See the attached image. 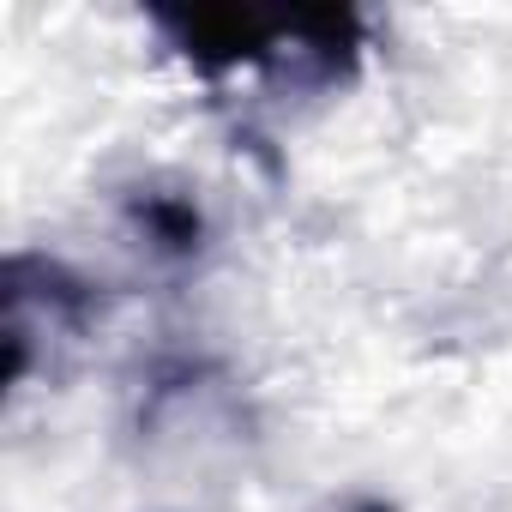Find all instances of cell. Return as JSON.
Masks as SVG:
<instances>
[{
	"mask_svg": "<svg viewBox=\"0 0 512 512\" xmlns=\"http://www.w3.org/2000/svg\"><path fill=\"white\" fill-rule=\"evenodd\" d=\"M133 223L163 253H199V241H205V217H199V205L187 193H145V199H133Z\"/></svg>",
	"mask_w": 512,
	"mask_h": 512,
	"instance_id": "obj_1",
	"label": "cell"
},
{
	"mask_svg": "<svg viewBox=\"0 0 512 512\" xmlns=\"http://www.w3.org/2000/svg\"><path fill=\"white\" fill-rule=\"evenodd\" d=\"M356 512H392V506H380V500H368V506H356Z\"/></svg>",
	"mask_w": 512,
	"mask_h": 512,
	"instance_id": "obj_2",
	"label": "cell"
}]
</instances>
